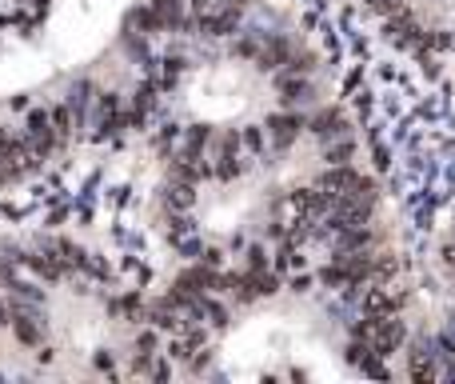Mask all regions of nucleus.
Instances as JSON below:
<instances>
[{"label":"nucleus","mask_w":455,"mask_h":384,"mask_svg":"<svg viewBox=\"0 0 455 384\" xmlns=\"http://www.w3.org/2000/svg\"><path fill=\"white\" fill-rule=\"evenodd\" d=\"M407 340L404 333V321H395L392 312L387 316H380V328H376V336H371V348H376V357H392L395 348Z\"/></svg>","instance_id":"nucleus-1"},{"label":"nucleus","mask_w":455,"mask_h":384,"mask_svg":"<svg viewBox=\"0 0 455 384\" xmlns=\"http://www.w3.org/2000/svg\"><path fill=\"white\" fill-rule=\"evenodd\" d=\"M292 204H295V212H300V221H316V216H323V212L332 209V197H328L320 185L316 188H295Z\"/></svg>","instance_id":"nucleus-2"},{"label":"nucleus","mask_w":455,"mask_h":384,"mask_svg":"<svg viewBox=\"0 0 455 384\" xmlns=\"http://www.w3.org/2000/svg\"><path fill=\"white\" fill-rule=\"evenodd\" d=\"M300 128H308V124L300 120V116H292V112L268 116V132H271V140H276V149H292L295 137H300Z\"/></svg>","instance_id":"nucleus-3"},{"label":"nucleus","mask_w":455,"mask_h":384,"mask_svg":"<svg viewBox=\"0 0 455 384\" xmlns=\"http://www.w3.org/2000/svg\"><path fill=\"white\" fill-rule=\"evenodd\" d=\"M308 132H316L320 140H335V137H344V132H347L344 112H340V109H323V112H316V116L308 120Z\"/></svg>","instance_id":"nucleus-4"},{"label":"nucleus","mask_w":455,"mask_h":384,"mask_svg":"<svg viewBox=\"0 0 455 384\" xmlns=\"http://www.w3.org/2000/svg\"><path fill=\"white\" fill-rule=\"evenodd\" d=\"M276 88H280V100H283V104H300V100H308V97H312V85H308V80H304L300 73L280 76V80H276Z\"/></svg>","instance_id":"nucleus-5"},{"label":"nucleus","mask_w":455,"mask_h":384,"mask_svg":"<svg viewBox=\"0 0 455 384\" xmlns=\"http://www.w3.org/2000/svg\"><path fill=\"white\" fill-rule=\"evenodd\" d=\"M236 28H240V8H236V4L228 8V13L204 20V32H208V37H228V32H236Z\"/></svg>","instance_id":"nucleus-6"},{"label":"nucleus","mask_w":455,"mask_h":384,"mask_svg":"<svg viewBox=\"0 0 455 384\" xmlns=\"http://www.w3.org/2000/svg\"><path fill=\"white\" fill-rule=\"evenodd\" d=\"M364 312L387 316V312H395V297L387 292V288H368V292H364Z\"/></svg>","instance_id":"nucleus-7"},{"label":"nucleus","mask_w":455,"mask_h":384,"mask_svg":"<svg viewBox=\"0 0 455 384\" xmlns=\"http://www.w3.org/2000/svg\"><path fill=\"white\" fill-rule=\"evenodd\" d=\"M407 372H411V380H419V384L435 380V357H419V352H411V360H407Z\"/></svg>","instance_id":"nucleus-8"},{"label":"nucleus","mask_w":455,"mask_h":384,"mask_svg":"<svg viewBox=\"0 0 455 384\" xmlns=\"http://www.w3.org/2000/svg\"><path fill=\"white\" fill-rule=\"evenodd\" d=\"M352 156H356V144L344 140V137H335V144L328 140V149H323V161H328V164H347Z\"/></svg>","instance_id":"nucleus-9"},{"label":"nucleus","mask_w":455,"mask_h":384,"mask_svg":"<svg viewBox=\"0 0 455 384\" xmlns=\"http://www.w3.org/2000/svg\"><path fill=\"white\" fill-rule=\"evenodd\" d=\"M252 280H256L259 297H276V292H280V276L268 273V268H264V273H252Z\"/></svg>","instance_id":"nucleus-10"},{"label":"nucleus","mask_w":455,"mask_h":384,"mask_svg":"<svg viewBox=\"0 0 455 384\" xmlns=\"http://www.w3.org/2000/svg\"><path fill=\"white\" fill-rule=\"evenodd\" d=\"M371 13H383V16H395V13H404V0H364Z\"/></svg>","instance_id":"nucleus-11"},{"label":"nucleus","mask_w":455,"mask_h":384,"mask_svg":"<svg viewBox=\"0 0 455 384\" xmlns=\"http://www.w3.org/2000/svg\"><path fill=\"white\" fill-rule=\"evenodd\" d=\"M240 140H244V144H248L252 152H264V132H259L256 124H248L244 132H240Z\"/></svg>","instance_id":"nucleus-12"},{"label":"nucleus","mask_w":455,"mask_h":384,"mask_svg":"<svg viewBox=\"0 0 455 384\" xmlns=\"http://www.w3.org/2000/svg\"><path fill=\"white\" fill-rule=\"evenodd\" d=\"M295 264H304V261L292 252V244H283L280 252H276V273H283V268H295Z\"/></svg>","instance_id":"nucleus-13"},{"label":"nucleus","mask_w":455,"mask_h":384,"mask_svg":"<svg viewBox=\"0 0 455 384\" xmlns=\"http://www.w3.org/2000/svg\"><path fill=\"white\" fill-rule=\"evenodd\" d=\"M248 268H252V273H264V268H268V252H264L259 244L248 248Z\"/></svg>","instance_id":"nucleus-14"},{"label":"nucleus","mask_w":455,"mask_h":384,"mask_svg":"<svg viewBox=\"0 0 455 384\" xmlns=\"http://www.w3.org/2000/svg\"><path fill=\"white\" fill-rule=\"evenodd\" d=\"M312 64H316L312 52H292V56H288V68H292V73H308Z\"/></svg>","instance_id":"nucleus-15"},{"label":"nucleus","mask_w":455,"mask_h":384,"mask_svg":"<svg viewBox=\"0 0 455 384\" xmlns=\"http://www.w3.org/2000/svg\"><path fill=\"white\" fill-rule=\"evenodd\" d=\"M208 137H212V132H208V124H192V132H188V149L196 152L200 144H208Z\"/></svg>","instance_id":"nucleus-16"},{"label":"nucleus","mask_w":455,"mask_h":384,"mask_svg":"<svg viewBox=\"0 0 455 384\" xmlns=\"http://www.w3.org/2000/svg\"><path fill=\"white\" fill-rule=\"evenodd\" d=\"M371 156H376V168H380V173H387V168H392V152L383 149V144H376V149H371Z\"/></svg>","instance_id":"nucleus-17"},{"label":"nucleus","mask_w":455,"mask_h":384,"mask_svg":"<svg viewBox=\"0 0 455 384\" xmlns=\"http://www.w3.org/2000/svg\"><path fill=\"white\" fill-rule=\"evenodd\" d=\"M451 44H455V40L447 37V32H431V37H428V49H435V52H443V49H451Z\"/></svg>","instance_id":"nucleus-18"},{"label":"nucleus","mask_w":455,"mask_h":384,"mask_svg":"<svg viewBox=\"0 0 455 384\" xmlns=\"http://www.w3.org/2000/svg\"><path fill=\"white\" fill-rule=\"evenodd\" d=\"M288 288H292L295 297H300V292H308V288H312V276H308V273H300V276H292V280H288Z\"/></svg>","instance_id":"nucleus-19"},{"label":"nucleus","mask_w":455,"mask_h":384,"mask_svg":"<svg viewBox=\"0 0 455 384\" xmlns=\"http://www.w3.org/2000/svg\"><path fill=\"white\" fill-rule=\"evenodd\" d=\"M356 109H359V116H368V112H371V97H368V92H359V97H356Z\"/></svg>","instance_id":"nucleus-20"},{"label":"nucleus","mask_w":455,"mask_h":384,"mask_svg":"<svg viewBox=\"0 0 455 384\" xmlns=\"http://www.w3.org/2000/svg\"><path fill=\"white\" fill-rule=\"evenodd\" d=\"M359 76H364V73H359V68H356V73H352V76H347V80H344V92H352V88L359 85Z\"/></svg>","instance_id":"nucleus-21"},{"label":"nucleus","mask_w":455,"mask_h":384,"mask_svg":"<svg viewBox=\"0 0 455 384\" xmlns=\"http://www.w3.org/2000/svg\"><path fill=\"white\" fill-rule=\"evenodd\" d=\"M443 261H447V264L455 268V244H447V248H443Z\"/></svg>","instance_id":"nucleus-22"},{"label":"nucleus","mask_w":455,"mask_h":384,"mask_svg":"<svg viewBox=\"0 0 455 384\" xmlns=\"http://www.w3.org/2000/svg\"><path fill=\"white\" fill-rule=\"evenodd\" d=\"M228 4H236V8H244V4H248V0H228Z\"/></svg>","instance_id":"nucleus-23"}]
</instances>
